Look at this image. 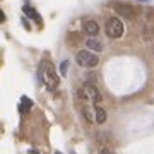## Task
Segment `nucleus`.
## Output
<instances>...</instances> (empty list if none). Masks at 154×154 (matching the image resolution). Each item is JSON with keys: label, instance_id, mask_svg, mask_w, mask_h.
<instances>
[{"label": "nucleus", "instance_id": "obj_6", "mask_svg": "<svg viewBox=\"0 0 154 154\" xmlns=\"http://www.w3.org/2000/svg\"><path fill=\"white\" fill-rule=\"evenodd\" d=\"M84 31H86V34H89V36H96V34L99 33V26L96 21H84Z\"/></svg>", "mask_w": 154, "mask_h": 154}, {"label": "nucleus", "instance_id": "obj_9", "mask_svg": "<svg viewBox=\"0 0 154 154\" xmlns=\"http://www.w3.org/2000/svg\"><path fill=\"white\" fill-rule=\"evenodd\" d=\"M31 106H33V101H31L28 96H22L21 98V105H19V111L24 115L28 110H31Z\"/></svg>", "mask_w": 154, "mask_h": 154}, {"label": "nucleus", "instance_id": "obj_11", "mask_svg": "<svg viewBox=\"0 0 154 154\" xmlns=\"http://www.w3.org/2000/svg\"><path fill=\"white\" fill-rule=\"evenodd\" d=\"M67 69H69V60H63L60 65V74L62 75H67Z\"/></svg>", "mask_w": 154, "mask_h": 154}, {"label": "nucleus", "instance_id": "obj_2", "mask_svg": "<svg viewBox=\"0 0 154 154\" xmlns=\"http://www.w3.org/2000/svg\"><path fill=\"white\" fill-rule=\"evenodd\" d=\"M79 98L84 99V101H91L94 106L99 105L103 101V96L99 93V89L91 82H84L81 88H79Z\"/></svg>", "mask_w": 154, "mask_h": 154}, {"label": "nucleus", "instance_id": "obj_10", "mask_svg": "<svg viewBox=\"0 0 154 154\" xmlns=\"http://www.w3.org/2000/svg\"><path fill=\"white\" fill-rule=\"evenodd\" d=\"M22 11H24V14H26L28 17H33V19H34L36 22H41V17H39V14H38L36 11H34L33 7H29V5H24V7H22Z\"/></svg>", "mask_w": 154, "mask_h": 154}, {"label": "nucleus", "instance_id": "obj_8", "mask_svg": "<svg viewBox=\"0 0 154 154\" xmlns=\"http://www.w3.org/2000/svg\"><path fill=\"white\" fill-rule=\"evenodd\" d=\"M94 122H96V123H105L106 122V111L103 110V108H99L98 105L94 108Z\"/></svg>", "mask_w": 154, "mask_h": 154}, {"label": "nucleus", "instance_id": "obj_3", "mask_svg": "<svg viewBox=\"0 0 154 154\" xmlns=\"http://www.w3.org/2000/svg\"><path fill=\"white\" fill-rule=\"evenodd\" d=\"M105 31L110 38L118 39V38L123 36V24H122V21L118 17H110L105 24Z\"/></svg>", "mask_w": 154, "mask_h": 154}, {"label": "nucleus", "instance_id": "obj_12", "mask_svg": "<svg viewBox=\"0 0 154 154\" xmlns=\"http://www.w3.org/2000/svg\"><path fill=\"white\" fill-rule=\"evenodd\" d=\"M99 154H116V152H113V151H110V149H101Z\"/></svg>", "mask_w": 154, "mask_h": 154}, {"label": "nucleus", "instance_id": "obj_7", "mask_svg": "<svg viewBox=\"0 0 154 154\" xmlns=\"http://www.w3.org/2000/svg\"><path fill=\"white\" fill-rule=\"evenodd\" d=\"M86 46H88L89 50H93V51H99V53L103 51V43H101L99 39H96L94 36H93V38H89L88 41H86Z\"/></svg>", "mask_w": 154, "mask_h": 154}, {"label": "nucleus", "instance_id": "obj_15", "mask_svg": "<svg viewBox=\"0 0 154 154\" xmlns=\"http://www.w3.org/2000/svg\"><path fill=\"white\" fill-rule=\"evenodd\" d=\"M55 154H62V152H55Z\"/></svg>", "mask_w": 154, "mask_h": 154}, {"label": "nucleus", "instance_id": "obj_5", "mask_svg": "<svg viewBox=\"0 0 154 154\" xmlns=\"http://www.w3.org/2000/svg\"><path fill=\"white\" fill-rule=\"evenodd\" d=\"M111 7H113L122 17H125V19H128V21H132V19L137 17V14H135V11H134V7L128 5V4H123V2H113Z\"/></svg>", "mask_w": 154, "mask_h": 154}, {"label": "nucleus", "instance_id": "obj_14", "mask_svg": "<svg viewBox=\"0 0 154 154\" xmlns=\"http://www.w3.org/2000/svg\"><path fill=\"white\" fill-rule=\"evenodd\" d=\"M29 154H39V152L36 151V149H29Z\"/></svg>", "mask_w": 154, "mask_h": 154}, {"label": "nucleus", "instance_id": "obj_4", "mask_svg": "<svg viewBox=\"0 0 154 154\" xmlns=\"http://www.w3.org/2000/svg\"><path fill=\"white\" fill-rule=\"evenodd\" d=\"M75 60H77V63H79L81 67L93 69V67L98 65L99 58H98V55H94L91 50H82V51H79V53H77Z\"/></svg>", "mask_w": 154, "mask_h": 154}, {"label": "nucleus", "instance_id": "obj_13", "mask_svg": "<svg viewBox=\"0 0 154 154\" xmlns=\"http://www.w3.org/2000/svg\"><path fill=\"white\" fill-rule=\"evenodd\" d=\"M4 21H5V14L0 11V22H4Z\"/></svg>", "mask_w": 154, "mask_h": 154}, {"label": "nucleus", "instance_id": "obj_1", "mask_svg": "<svg viewBox=\"0 0 154 154\" xmlns=\"http://www.w3.org/2000/svg\"><path fill=\"white\" fill-rule=\"evenodd\" d=\"M39 79H41V82L46 86L48 91H57L58 86H60V77L57 74L53 63L48 62V60H43L41 65H39Z\"/></svg>", "mask_w": 154, "mask_h": 154}]
</instances>
